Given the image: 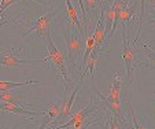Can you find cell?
Returning <instances> with one entry per match:
<instances>
[{
    "mask_svg": "<svg viewBox=\"0 0 155 129\" xmlns=\"http://www.w3.org/2000/svg\"><path fill=\"white\" fill-rule=\"evenodd\" d=\"M77 30L78 29L74 25L69 24L68 30L64 32V43H66V48H68V63L73 69V71H76L77 69V62L82 54L85 41L82 35Z\"/></svg>",
    "mask_w": 155,
    "mask_h": 129,
    "instance_id": "cell-1",
    "label": "cell"
},
{
    "mask_svg": "<svg viewBox=\"0 0 155 129\" xmlns=\"http://www.w3.org/2000/svg\"><path fill=\"white\" fill-rule=\"evenodd\" d=\"M45 44H47V55H45V62H48L50 64H52L54 68L56 69V73L61 76V78H63V81L66 84H70V78H69L68 74V68H66V59H64V55L61 50L55 45L52 40V36H51V32L47 35L45 37Z\"/></svg>",
    "mask_w": 155,
    "mask_h": 129,
    "instance_id": "cell-2",
    "label": "cell"
},
{
    "mask_svg": "<svg viewBox=\"0 0 155 129\" xmlns=\"http://www.w3.org/2000/svg\"><path fill=\"white\" fill-rule=\"evenodd\" d=\"M30 63H47L45 59H28L21 55V52H15L14 48L11 51H0V66L3 68H19L22 64Z\"/></svg>",
    "mask_w": 155,
    "mask_h": 129,
    "instance_id": "cell-3",
    "label": "cell"
},
{
    "mask_svg": "<svg viewBox=\"0 0 155 129\" xmlns=\"http://www.w3.org/2000/svg\"><path fill=\"white\" fill-rule=\"evenodd\" d=\"M56 12H58L56 10H52V11L47 12V14H44V15H41V17L36 18L35 22H33V25H32V28H30L28 32H25L22 36L25 37V36L30 35V33H35V35H37V36H40V37L45 38V37H47V35L50 33L51 25H52L54 17L56 15Z\"/></svg>",
    "mask_w": 155,
    "mask_h": 129,
    "instance_id": "cell-4",
    "label": "cell"
},
{
    "mask_svg": "<svg viewBox=\"0 0 155 129\" xmlns=\"http://www.w3.org/2000/svg\"><path fill=\"white\" fill-rule=\"evenodd\" d=\"M104 4L100 8V15L97 17V24L95 26V30L92 32V36H94L95 40V48L94 51H102L103 45L107 44V32H106V18H104Z\"/></svg>",
    "mask_w": 155,
    "mask_h": 129,
    "instance_id": "cell-5",
    "label": "cell"
},
{
    "mask_svg": "<svg viewBox=\"0 0 155 129\" xmlns=\"http://www.w3.org/2000/svg\"><path fill=\"white\" fill-rule=\"evenodd\" d=\"M122 52H121V56H122V61L125 63L126 68V77H128V81L132 82V71H133V48L130 47V43L128 40V26L124 28V33H122Z\"/></svg>",
    "mask_w": 155,
    "mask_h": 129,
    "instance_id": "cell-6",
    "label": "cell"
},
{
    "mask_svg": "<svg viewBox=\"0 0 155 129\" xmlns=\"http://www.w3.org/2000/svg\"><path fill=\"white\" fill-rule=\"evenodd\" d=\"M94 89H95V92H96V95L102 99V102L106 104V107H107L110 111H111V114L114 115L115 118H117L118 121H120L121 124L125 121V114H124V104H122V102H113V100H110L107 96H104L103 94H100L99 91L96 89V87L94 85Z\"/></svg>",
    "mask_w": 155,
    "mask_h": 129,
    "instance_id": "cell-7",
    "label": "cell"
},
{
    "mask_svg": "<svg viewBox=\"0 0 155 129\" xmlns=\"http://www.w3.org/2000/svg\"><path fill=\"white\" fill-rule=\"evenodd\" d=\"M125 110L128 111V118H129V122L132 124V128L130 129H152L151 125L147 122V117H141V121H139L137 118L135 117V111L133 109L130 107V103H129V92L125 94Z\"/></svg>",
    "mask_w": 155,
    "mask_h": 129,
    "instance_id": "cell-8",
    "label": "cell"
},
{
    "mask_svg": "<svg viewBox=\"0 0 155 129\" xmlns=\"http://www.w3.org/2000/svg\"><path fill=\"white\" fill-rule=\"evenodd\" d=\"M0 113H14V114H21V115H44V111H35V110L25 109L22 106H17L12 103H3L0 102Z\"/></svg>",
    "mask_w": 155,
    "mask_h": 129,
    "instance_id": "cell-9",
    "label": "cell"
},
{
    "mask_svg": "<svg viewBox=\"0 0 155 129\" xmlns=\"http://www.w3.org/2000/svg\"><path fill=\"white\" fill-rule=\"evenodd\" d=\"M64 3H66V8H68V19H69V24L74 25V26L78 29V32L82 35L85 40V36H87V32L84 29V25H82V21L78 17V12H77V8L73 6L71 3V0H64Z\"/></svg>",
    "mask_w": 155,
    "mask_h": 129,
    "instance_id": "cell-10",
    "label": "cell"
},
{
    "mask_svg": "<svg viewBox=\"0 0 155 129\" xmlns=\"http://www.w3.org/2000/svg\"><path fill=\"white\" fill-rule=\"evenodd\" d=\"M113 82H111V88L108 92V99L113 102H120L121 100V87H122V77L120 73H113Z\"/></svg>",
    "mask_w": 155,
    "mask_h": 129,
    "instance_id": "cell-11",
    "label": "cell"
},
{
    "mask_svg": "<svg viewBox=\"0 0 155 129\" xmlns=\"http://www.w3.org/2000/svg\"><path fill=\"white\" fill-rule=\"evenodd\" d=\"M45 113H47V121H44L43 122V125L40 126V129H44V126L45 125H48V124L51 122V121H54L56 118L58 120V117H59V114H61V104L59 103H48L47 104V107H45Z\"/></svg>",
    "mask_w": 155,
    "mask_h": 129,
    "instance_id": "cell-12",
    "label": "cell"
},
{
    "mask_svg": "<svg viewBox=\"0 0 155 129\" xmlns=\"http://www.w3.org/2000/svg\"><path fill=\"white\" fill-rule=\"evenodd\" d=\"M41 84V81H25V82H12V81H0V92H7L14 88H21V87H30V85Z\"/></svg>",
    "mask_w": 155,
    "mask_h": 129,
    "instance_id": "cell-13",
    "label": "cell"
},
{
    "mask_svg": "<svg viewBox=\"0 0 155 129\" xmlns=\"http://www.w3.org/2000/svg\"><path fill=\"white\" fill-rule=\"evenodd\" d=\"M104 3H102V0H82V6H84V10L85 12H95V15L96 17H99V14H97V8L99 7H102Z\"/></svg>",
    "mask_w": 155,
    "mask_h": 129,
    "instance_id": "cell-14",
    "label": "cell"
},
{
    "mask_svg": "<svg viewBox=\"0 0 155 129\" xmlns=\"http://www.w3.org/2000/svg\"><path fill=\"white\" fill-rule=\"evenodd\" d=\"M139 47H140L143 55H146L147 58H148V61L151 62V66L155 69V51L151 48V45L144 43V41H141V43H139Z\"/></svg>",
    "mask_w": 155,
    "mask_h": 129,
    "instance_id": "cell-15",
    "label": "cell"
},
{
    "mask_svg": "<svg viewBox=\"0 0 155 129\" xmlns=\"http://www.w3.org/2000/svg\"><path fill=\"white\" fill-rule=\"evenodd\" d=\"M0 102H3V103H12V104H17V106H22V104H21L19 96L12 95L10 91L0 92Z\"/></svg>",
    "mask_w": 155,
    "mask_h": 129,
    "instance_id": "cell-16",
    "label": "cell"
},
{
    "mask_svg": "<svg viewBox=\"0 0 155 129\" xmlns=\"http://www.w3.org/2000/svg\"><path fill=\"white\" fill-rule=\"evenodd\" d=\"M108 129H122V124L111 114L110 120H108Z\"/></svg>",
    "mask_w": 155,
    "mask_h": 129,
    "instance_id": "cell-17",
    "label": "cell"
},
{
    "mask_svg": "<svg viewBox=\"0 0 155 129\" xmlns=\"http://www.w3.org/2000/svg\"><path fill=\"white\" fill-rule=\"evenodd\" d=\"M19 17H15V18H11V17H8V15H4V12L3 14H0V29L4 26V25H7V24H10V22H14V21H17Z\"/></svg>",
    "mask_w": 155,
    "mask_h": 129,
    "instance_id": "cell-18",
    "label": "cell"
},
{
    "mask_svg": "<svg viewBox=\"0 0 155 129\" xmlns=\"http://www.w3.org/2000/svg\"><path fill=\"white\" fill-rule=\"evenodd\" d=\"M17 2L18 0H2V2H0V14H3V12L6 11L7 7L14 4V3H17Z\"/></svg>",
    "mask_w": 155,
    "mask_h": 129,
    "instance_id": "cell-19",
    "label": "cell"
},
{
    "mask_svg": "<svg viewBox=\"0 0 155 129\" xmlns=\"http://www.w3.org/2000/svg\"><path fill=\"white\" fill-rule=\"evenodd\" d=\"M144 26H155V18H152V19L148 21L147 24H144Z\"/></svg>",
    "mask_w": 155,
    "mask_h": 129,
    "instance_id": "cell-20",
    "label": "cell"
},
{
    "mask_svg": "<svg viewBox=\"0 0 155 129\" xmlns=\"http://www.w3.org/2000/svg\"><path fill=\"white\" fill-rule=\"evenodd\" d=\"M33 2H36V3H38V4H45V6H48V3L43 2V0H33Z\"/></svg>",
    "mask_w": 155,
    "mask_h": 129,
    "instance_id": "cell-21",
    "label": "cell"
},
{
    "mask_svg": "<svg viewBox=\"0 0 155 129\" xmlns=\"http://www.w3.org/2000/svg\"><path fill=\"white\" fill-rule=\"evenodd\" d=\"M19 124H17V125H14V126H12V128H10V129H18V128H19Z\"/></svg>",
    "mask_w": 155,
    "mask_h": 129,
    "instance_id": "cell-22",
    "label": "cell"
},
{
    "mask_svg": "<svg viewBox=\"0 0 155 129\" xmlns=\"http://www.w3.org/2000/svg\"><path fill=\"white\" fill-rule=\"evenodd\" d=\"M150 4H152V6H155V0H148Z\"/></svg>",
    "mask_w": 155,
    "mask_h": 129,
    "instance_id": "cell-23",
    "label": "cell"
},
{
    "mask_svg": "<svg viewBox=\"0 0 155 129\" xmlns=\"http://www.w3.org/2000/svg\"><path fill=\"white\" fill-rule=\"evenodd\" d=\"M104 129H108V122H106V125H104Z\"/></svg>",
    "mask_w": 155,
    "mask_h": 129,
    "instance_id": "cell-24",
    "label": "cell"
},
{
    "mask_svg": "<svg viewBox=\"0 0 155 129\" xmlns=\"http://www.w3.org/2000/svg\"><path fill=\"white\" fill-rule=\"evenodd\" d=\"M102 3H104V0H102Z\"/></svg>",
    "mask_w": 155,
    "mask_h": 129,
    "instance_id": "cell-25",
    "label": "cell"
},
{
    "mask_svg": "<svg viewBox=\"0 0 155 129\" xmlns=\"http://www.w3.org/2000/svg\"><path fill=\"white\" fill-rule=\"evenodd\" d=\"M45 2H47V3H48V0H45Z\"/></svg>",
    "mask_w": 155,
    "mask_h": 129,
    "instance_id": "cell-26",
    "label": "cell"
}]
</instances>
